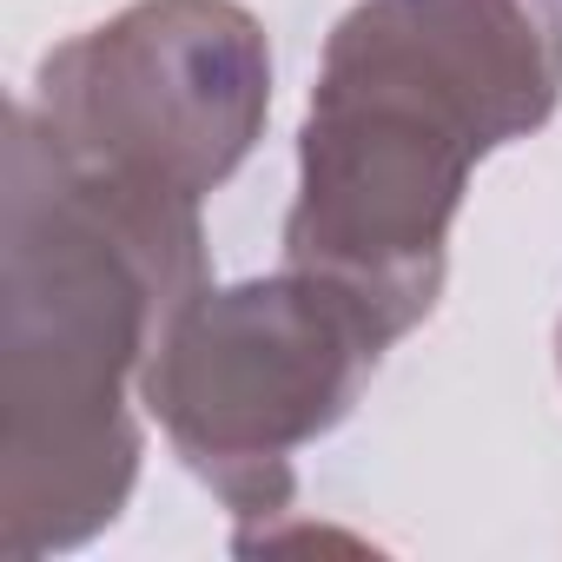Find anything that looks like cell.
I'll use <instances>...</instances> for the list:
<instances>
[{"instance_id": "cell-1", "label": "cell", "mask_w": 562, "mask_h": 562, "mask_svg": "<svg viewBox=\"0 0 562 562\" xmlns=\"http://www.w3.org/2000/svg\"><path fill=\"white\" fill-rule=\"evenodd\" d=\"M562 100L555 0H358L299 133L285 265L358 292L397 338L443 292L470 166Z\"/></svg>"}, {"instance_id": "cell-2", "label": "cell", "mask_w": 562, "mask_h": 562, "mask_svg": "<svg viewBox=\"0 0 562 562\" xmlns=\"http://www.w3.org/2000/svg\"><path fill=\"white\" fill-rule=\"evenodd\" d=\"M205 285L199 212L80 179L14 106L8 126V476L0 549H74L139 470L133 378Z\"/></svg>"}, {"instance_id": "cell-3", "label": "cell", "mask_w": 562, "mask_h": 562, "mask_svg": "<svg viewBox=\"0 0 562 562\" xmlns=\"http://www.w3.org/2000/svg\"><path fill=\"white\" fill-rule=\"evenodd\" d=\"M391 345L397 331L358 292L285 265L251 285H199L166 318L139 391L238 516H271L292 496V457L358 404Z\"/></svg>"}, {"instance_id": "cell-4", "label": "cell", "mask_w": 562, "mask_h": 562, "mask_svg": "<svg viewBox=\"0 0 562 562\" xmlns=\"http://www.w3.org/2000/svg\"><path fill=\"white\" fill-rule=\"evenodd\" d=\"M265 106L271 54L232 0H133L54 47L21 100L54 159L159 212H199L251 153Z\"/></svg>"}]
</instances>
